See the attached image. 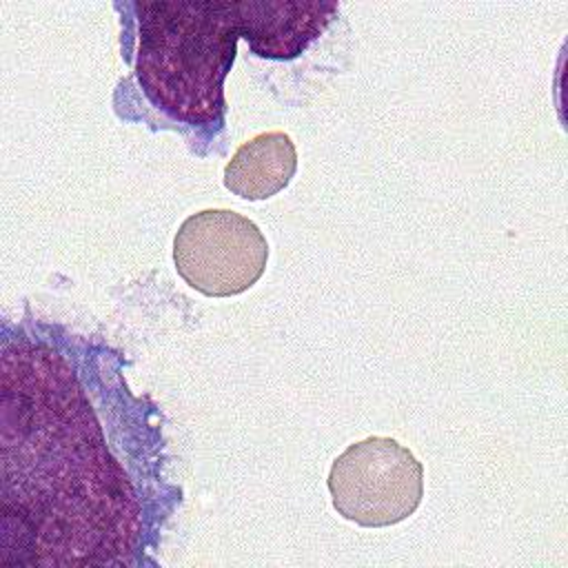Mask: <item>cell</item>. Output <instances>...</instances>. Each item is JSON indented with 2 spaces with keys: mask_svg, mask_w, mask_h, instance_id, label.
I'll use <instances>...</instances> for the list:
<instances>
[{
  "mask_svg": "<svg viewBox=\"0 0 568 568\" xmlns=\"http://www.w3.org/2000/svg\"><path fill=\"white\" fill-rule=\"evenodd\" d=\"M0 388V564H126L142 510L71 366L7 344Z\"/></svg>",
  "mask_w": 568,
  "mask_h": 568,
  "instance_id": "cell-1",
  "label": "cell"
},
{
  "mask_svg": "<svg viewBox=\"0 0 568 568\" xmlns=\"http://www.w3.org/2000/svg\"><path fill=\"white\" fill-rule=\"evenodd\" d=\"M135 71L153 104L186 124L224 115V78L237 40L273 60L297 58L333 20L335 2L173 0L135 2Z\"/></svg>",
  "mask_w": 568,
  "mask_h": 568,
  "instance_id": "cell-2",
  "label": "cell"
},
{
  "mask_svg": "<svg viewBox=\"0 0 568 568\" xmlns=\"http://www.w3.org/2000/svg\"><path fill=\"white\" fill-rule=\"evenodd\" d=\"M335 510L359 526H393L424 497V466L393 437H366L335 457L328 473Z\"/></svg>",
  "mask_w": 568,
  "mask_h": 568,
  "instance_id": "cell-3",
  "label": "cell"
},
{
  "mask_svg": "<svg viewBox=\"0 0 568 568\" xmlns=\"http://www.w3.org/2000/svg\"><path fill=\"white\" fill-rule=\"evenodd\" d=\"M268 242L257 224L231 209L189 215L173 240L178 275L209 297H229L251 288L264 273Z\"/></svg>",
  "mask_w": 568,
  "mask_h": 568,
  "instance_id": "cell-4",
  "label": "cell"
},
{
  "mask_svg": "<svg viewBox=\"0 0 568 568\" xmlns=\"http://www.w3.org/2000/svg\"><path fill=\"white\" fill-rule=\"evenodd\" d=\"M297 169V151L288 133L266 131L242 142L224 166V186L244 200L280 193Z\"/></svg>",
  "mask_w": 568,
  "mask_h": 568,
  "instance_id": "cell-5",
  "label": "cell"
}]
</instances>
